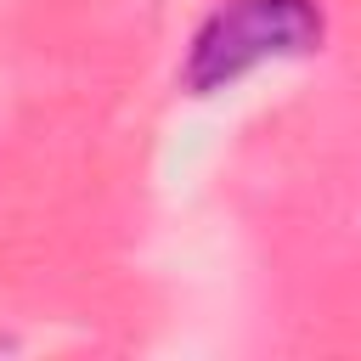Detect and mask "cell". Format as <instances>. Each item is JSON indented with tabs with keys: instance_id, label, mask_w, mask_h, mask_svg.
Returning a JSON list of instances; mask_svg holds the SVG:
<instances>
[{
	"instance_id": "obj_1",
	"label": "cell",
	"mask_w": 361,
	"mask_h": 361,
	"mask_svg": "<svg viewBox=\"0 0 361 361\" xmlns=\"http://www.w3.org/2000/svg\"><path fill=\"white\" fill-rule=\"evenodd\" d=\"M322 6L316 0H226L197 34L180 62V85L192 96L231 90L265 62H288L322 45Z\"/></svg>"
}]
</instances>
